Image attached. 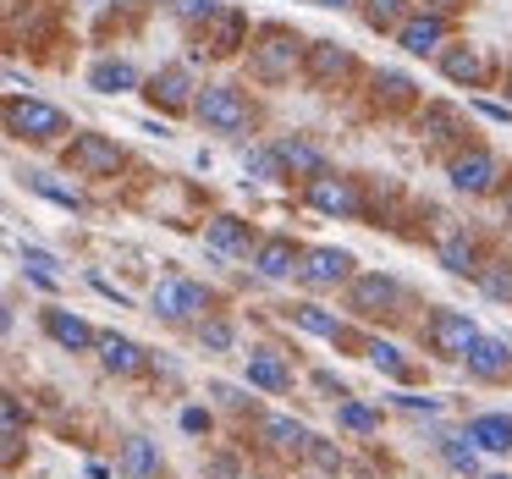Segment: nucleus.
<instances>
[{
	"instance_id": "f257e3e1",
	"label": "nucleus",
	"mask_w": 512,
	"mask_h": 479,
	"mask_svg": "<svg viewBox=\"0 0 512 479\" xmlns=\"http://www.w3.org/2000/svg\"><path fill=\"white\" fill-rule=\"evenodd\" d=\"M303 61H309V39L287 23H265L248 39V78L265 83V89L292 83V72H303Z\"/></svg>"
},
{
	"instance_id": "f03ea898",
	"label": "nucleus",
	"mask_w": 512,
	"mask_h": 479,
	"mask_svg": "<svg viewBox=\"0 0 512 479\" xmlns=\"http://www.w3.org/2000/svg\"><path fill=\"white\" fill-rule=\"evenodd\" d=\"M193 122L221 138H248L259 127V105L248 100L243 83H204L199 100H193Z\"/></svg>"
},
{
	"instance_id": "7ed1b4c3",
	"label": "nucleus",
	"mask_w": 512,
	"mask_h": 479,
	"mask_svg": "<svg viewBox=\"0 0 512 479\" xmlns=\"http://www.w3.org/2000/svg\"><path fill=\"white\" fill-rule=\"evenodd\" d=\"M210 309H215V292L193 276H160L149 287V314L160 325H199Z\"/></svg>"
},
{
	"instance_id": "20e7f679",
	"label": "nucleus",
	"mask_w": 512,
	"mask_h": 479,
	"mask_svg": "<svg viewBox=\"0 0 512 479\" xmlns=\"http://www.w3.org/2000/svg\"><path fill=\"white\" fill-rule=\"evenodd\" d=\"M6 133L23 138V144H61V138H72L78 127H72V116L61 111V105L34 100V94H12V100H6Z\"/></svg>"
},
{
	"instance_id": "39448f33",
	"label": "nucleus",
	"mask_w": 512,
	"mask_h": 479,
	"mask_svg": "<svg viewBox=\"0 0 512 479\" xmlns=\"http://www.w3.org/2000/svg\"><path fill=\"white\" fill-rule=\"evenodd\" d=\"M446 177H452L457 193H468V199H490V193L507 188V166H501V155L490 144H463L446 155Z\"/></svg>"
},
{
	"instance_id": "423d86ee",
	"label": "nucleus",
	"mask_w": 512,
	"mask_h": 479,
	"mask_svg": "<svg viewBox=\"0 0 512 479\" xmlns=\"http://www.w3.org/2000/svg\"><path fill=\"white\" fill-rule=\"evenodd\" d=\"M342 292H347V314H358V320H397L408 309V287L386 270H358L353 287Z\"/></svg>"
},
{
	"instance_id": "0eeeda50",
	"label": "nucleus",
	"mask_w": 512,
	"mask_h": 479,
	"mask_svg": "<svg viewBox=\"0 0 512 479\" xmlns=\"http://www.w3.org/2000/svg\"><path fill=\"white\" fill-rule=\"evenodd\" d=\"M303 204L314 215H331V221H364V188L347 171H320V177L303 182Z\"/></svg>"
},
{
	"instance_id": "6e6552de",
	"label": "nucleus",
	"mask_w": 512,
	"mask_h": 479,
	"mask_svg": "<svg viewBox=\"0 0 512 479\" xmlns=\"http://www.w3.org/2000/svg\"><path fill=\"white\" fill-rule=\"evenodd\" d=\"M353 276H358V259L347 254V248H336V243H314V248H303V259H298V287L303 292H336V287H353Z\"/></svg>"
},
{
	"instance_id": "1a4fd4ad",
	"label": "nucleus",
	"mask_w": 512,
	"mask_h": 479,
	"mask_svg": "<svg viewBox=\"0 0 512 479\" xmlns=\"http://www.w3.org/2000/svg\"><path fill=\"white\" fill-rule=\"evenodd\" d=\"M61 160H67L72 177H89V182H105L127 166L122 144H116L111 133H72L67 149H61Z\"/></svg>"
},
{
	"instance_id": "9d476101",
	"label": "nucleus",
	"mask_w": 512,
	"mask_h": 479,
	"mask_svg": "<svg viewBox=\"0 0 512 479\" xmlns=\"http://www.w3.org/2000/svg\"><path fill=\"white\" fill-rule=\"evenodd\" d=\"M474 342H479L474 314H463V309H430L424 314V347H430L441 364H463Z\"/></svg>"
},
{
	"instance_id": "9b49d317",
	"label": "nucleus",
	"mask_w": 512,
	"mask_h": 479,
	"mask_svg": "<svg viewBox=\"0 0 512 479\" xmlns=\"http://www.w3.org/2000/svg\"><path fill=\"white\" fill-rule=\"evenodd\" d=\"M144 94L155 111H166V116H193V100H199V83H193V72H188V61H171V67H160V72H149L144 78Z\"/></svg>"
},
{
	"instance_id": "f8f14e48",
	"label": "nucleus",
	"mask_w": 512,
	"mask_h": 479,
	"mask_svg": "<svg viewBox=\"0 0 512 479\" xmlns=\"http://www.w3.org/2000/svg\"><path fill=\"white\" fill-rule=\"evenodd\" d=\"M254 39V28H248V12H237V6H221V17H215L204 34H193V61H232L237 50Z\"/></svg>"
},
{
	"instance_id": "ddd939ff",
	"label": "nucleus",
	"mask_w": 512,
	"mask_h": 479,
	"mask_svg": "<svg viewBox=\"0 0 512 479\" xmlns=\"http://www.w3.org/2000/svg\"><path fill=\"white\" fill-rule=\"evenodd\" d=\"M254 248H259V232H254V221H243V215H210L204 221V254L210 259H254Z\"/></svg>"
},
{
	"instance_id": "4468645a",
	"label": "nucleus",
	"mask_w": 512,
	"mask_h": 479,
	"mask_svg": "<svg viewBox=\"0 0 512 479\" xmlns=\"http://www.w3.org/2000/svg\"><path fill=\"white\" fill-rule=\"evenodd\" d=\"M463 369H468L474 386H507V380H512V342H507V336H485V331H479V342L468 347Z\"/></svg>"
},
{
	"instance_id": "2eb2a0df",
	"label": "nucleus",
	"mask_w": 512,
	"mask_h": 479,
	"mask_svg": "<svg viewBox=\"0 0 512 479\" xmlns=\"http://www.w3.org/2000/svg\"><path fill=\"white\" fill-rule=\"evenodd\" d=\"M397 39L408 56H419V61H430V56H441L446 45H452V17H435V12H413L408 23L397 28Z\"/></svg>"
},
{
	"instance_id": "dca6fc26",
	"label": "nucleus",
	"mask_w": 512,
	"mask_h": 479,
	"mask_svg": "<svg viewBox=\"0 0 512 479\" xmlns=\"http://www.w3.org/2000/svg\"><path fill=\"white\" fill-rule=\"evenodd\" d=\"M353 50L336 45V39H309V61H303V83L309 89H336V83L353 72Z\"/></svg>"
},
{
	"instance_id": "f3484780",
	"label": "nucleus",
	"mask_w": 512,
	"mask_h": 479,
	"mask_svg": "<svg viewBox=\"0 0 512 479\" xmlns=\"http://www.w3.org/2000/svg\"><path fill=\"white\" fill-rule=\"evenodd\" d=\"M39 331H45L61 353H94V347H100V331H94L83 314L61 309V303H56V309H39Z\"/></svg>"
},
{
	"instance_id": "a211bd4d",
	"label": "nucleus",
	"mask_w": 512,
	"mask_h": 479,
	"mask_svg": "<svg viewBox=\"0 0 512 479\" xmlns=\"http://www.w3.org/2000/svg\"><path fill=\"white\" fill-rule=\"evenodd\" d=\"M435 265L446 270V276H479V243H474V232L468 226H441L435 232Z\"/></svg>"
},
{
	"instance_id": "6ab92c4d",
	"label": "nucleus",
	"mask_w": 512,
	"mask_h": 479,
	"mask_svg": "<svg viewBox=\"0 0 512 479\" xmlns=\"http://www.w3.org/2000/svg\"><path fill=\"white\" fill-rule=\"evenodd\" d=\"M254 430H259V441H265L270 452H281V457H303L309 441H314V430L303 419H292V413H259Z\"/></svg>"
},
{
	"instance_id": "aec40b11",
	"label": "nucleus",
	"mask_w": 512,
	"mask_h": 479,
	"mask_svg": "<svg viewBox=\"0 0 512 479\" xmlns=\"http://www.w3.org/2000/svg\"><path fill=\"white\" fill-rule=\"evenodd\" d=\"M94 353H100V369L116 375V380H138L149 369V353L133 342V336H122V331H100V347H94Z\"/></svg>"
},
{
	"instance_id": "412c9836",
	"label": "nucleus",
	"mask_w": 512,
	"mask_h": 479,
	"mask_svg": "<svg viewBox=\"0 0 512 479\" xmlns=\"http://www.w3.org/2000/svg\"><path fill=\"white\" fill-rule=\"evenodd\" d=\"M243 380H248L254 391L287 397V391H292V364L276 353V347H254V353H243Z\"/></svg>"
},
{
	"instance_id": "4be33fe9",
	"label": "nucleus",
	"mask_w": 512,
	"mask_h": 479,
	"mask_svg": "<svg viewBox=\"0 0 512 479\" xmlns=\"http://www.w3.org/2000/svg\"><path fill=\"white\" fill-rule=\"evenodd\" d=\"M298 259H303V248L292 243L287 232H270V237H259V248H254L248 265H254L265 281H292L298 276Z\"/></svg>"
},
{
	"instance_id": "5701e85b",
	"label": "nucleus",
	"mask_w": 512,
	"mask_h": 479,
	"mask_svg": "<svg viewBox=\"0 0 512 479\" xmlns=\"http://www.w3.org/2000/svg\"><path fill=\"white\" fill-rule=\"evenodd\" d=\"M276 155H281V166H287V182H292V177H298V182H309V177H320V171H331L325 149L314 144V138H303V133L276 138Z\"/></svg>"
},
{
	"instance_id": "b1692460",
	"label": "nucleus",
	"mask_w": 512,
	"mask_h": 479,
	"mask_svg": "<svg viewBox=\"0 0 512 479\" xmlns=\"http://www.w3.org/2000/svg\"><path fill=\"white\" fill-rule=\"evenodd\" d=\"M419 138L424 144H441V149H463L468 144V127H463V116H457V105H424L419 111Z\"/></svg>"
},
{
	"instance_id": "393cba45",
	"label": "nucleus",
	"mask_w": 512,
	"mask_h": 479,
	"mask_svg": "<svg viewBox=\"0 0 512 479\" xmlns=\"http://www.w3.org/2000/svg\"><path fill=\"white\" fill-rule=\"evenodd\" d=\"M435 61H441V78L457 83V89H485V78H490V72H485V56H479L474 45H446Z\"/></svg>"
},
{
	"instance_id": "a878e982",
	"label": "nucleus",
	"mask_w": 512,
	"mask_h": 479,
	"mask_svg": "<svg viewBox=\"0 0 512 479\" xmlns=\"http://www.w3.org/2000/svg\"><path fill=\"white\" fill-rule=\"evenodd\" d=\"M463 435L479 446V452L501 457V452H512V413H501V408H490V413H474V419L463 424Z\"/></svg>"
},
{
	"instance_id": "bb28decb",
	"label": "nucleus",
	"mask_w": 512,
	"mask_h": 479,
	"mask_svg": "<svg viewBox=\"0 0 512 479\" xmlns=\"http://www.w3.org/2000/svg\"><path fill=\"white\" fill-rule=\"evenodd\" d=\"M89 89L94 94H133V89H144V72L127 56H100L89 67Z\"/></svg>"
},
{
	"instance_id": "cd10ccee",
	"label": "nucleus",
	"mask_w": 512,
	"mask_h": 479,
	"mask_svg": "<svg viewBox=\"0 0 512 479\" xmlns=\"http://www.w3.org/2000/svg\"><path fill=\"white\" fill-rule=\"evenodd\" d=\"M23 188L39 193V199H50V204H61L67 215H83V210H89V193H83L78 182L50 177V171H23Z\"/></svg>"
},
{
	"instance_id": "c85d7f7f",
	"label": "nucleus",
	"mask_w": 512,
	"mask_h": 479,
	"mask_svg": "<svg viewBox=\"0 0 512 479\" xmlns=\"http://www.w3.org/2000/svg\"><path fill=\"white\" fill-rule=\"evenodd\" d=\"M122 474L127 479H160V474H166L160 441H149V435H127V441H122Z\"/></svg>"
},
{
	"instance_id": "c756f323",
	"label": "nucleus",
	"mask_w": 512,
	"mask_h": 479,
	"mask_svg": "<svg viewBox=\"0 0 512 479\" xmlns=\"http://www.w3.org/2000/svg\"><path fill=\"white\" fill-rule=\"evenodd\" d=\"M435 457H441L457 479H479V474H485V468H479V457H485V452H479L468 435H435Z\"/></svg>"
},
{
	"instance_id": "7c9ffc66",
	"label": "nucleus",
	"mask_w": 512,
	"mask_h": 479,
	"mask_svg": "<svg viewBox=\"0 0 512 479\" xmlns=\"http://www.w3.org/2000/svg\"><path fill=\"white\" fill-rule=\"evenodd\" d=\"M287 320L298 325L303 336H325V342H342L347 336V325L336 320V309H320V303H292Z\"/></svg>"
},
{
	"instance_id": "2f4dec72",
	"label": "nucleus",
	"mask_w": 512,
	"mask_h": 479,
	"mask_svg": "<svg viewBox=\"0 0 512 479\" xmlns=\"http://www.w3.org/2000/svg\"><path fill=\"white\" fill-rule=\"evenodd\" d=\"M0 419H6V435H0V457H6V468L17 463V457H23V441H28V419H23V397H17V391H6V397H0Z\"/></svg>"
},
{
	"instance_id": "473e14b6",
	"label": "nucleus",
	"mask_w": 512,
	"mask_h": 479,
	"mask_svg": "<svg viewBox=\"0 0 512 479\" xmlns=\"http://www.w3.org/2000/svg\"><path fill=\"white\" fill-rule=\"evenodd\" d=\"M364 358H369V364H375L386 380H397V386H408V380H413V364L402 358L397 342H386V336H369V342H364Z\"/></svg>"
},
{
	"instance_id": "72a5a7b5",
	"label": "nucleus",
	"mask_w": 512,
	"mask_h": 479,
	"mask_svg": "<svg viewBox=\"0 0 512 479\" xmlns=\"http://www.w3.org/2000/svg\"><path fill=\"white\" fill-rule=\"evenodd\" d=\"M17 259H23V276L34 281L39 292H56V287H61V259L50 254V248H34V243H23V254H17Z\"/></svg>"
},
{
	"instance_id": "f704fd0d",
	"label": "nucleus",
	"mask_w": 512,
	"mask_h": 479,
	"mask_svg": "<svg viewBox=\"0 0 512 479\" xmlns=\"http://www.w3.org/2000/svg\"><path fill=\"white\" fill-rule=\"evenodd\" d=\"M243 177H254V182H287V166H281V155H276V144H243Z\"/></svg>"
},
{
	"instance_id": "c9c22d12",
	"label": "nucleus",
	"mask_w": 512,
	"mask_h": 479,
	"mask_svg": "<svg viewBox=\"0 0 512 479\" xmlns=\"http://www.w3.org/2000/svg\"><path fill=\"white\" fill-rule=\"evenodd\" d=\"M358 12H364V23L375 28V34H397V28L408 23L419 6H413V0H364Z\"/></svg>"
},
{
	"instance_id": "e433bc0d",
	"label": "nucleus",
	"mask_w": 512,
	"mask_h": 479,
	"mask_svg": "<svg viewBox=\"0 0 512 479\" xmlns=\"http://www.w3.org/2000/svg\"><path fill=\"white\" fill-rule=\"evenodd\" d=\"M474 287L485 292L490 303H507V309H512V259H485L479 276H474Z\"/></svg>"
},
{
	"instance_id": "4c0bfd02",
	"label": "nucleus",
	"mask_w": 512,
	"mask_h": 479,
	"mask_svg": "<svg viewBox=\"0 0 512 479\" xmlns=\"http://www.w3.org/2000/svg\"><path fill=\"white\" fill-rule=\"evenodd\" d=\"M221 6H226V0H166V12L177 17L188 34H204V28L221 17Z\"/></svg>"
},
{
	"instance_id": "58836bf2",
	"label": "nucleus",
	"mask_w": 512,
	"mask_h": 479,
	"mask_svg": "<svg viewBox=\"0 0 512 479\" xmlns=\"http://www.w3.org/2000/svg\"><path fill=\"white\" fill-rule=\"evenodd\" d=\"M193 336H199L204 353H232L237 347V325L226 320V314H204V320L193 325Z\"/></svg>"
},
{
	"instance_id": "ea45409f",
	"label": "nucleus",
	"mask_w": 512,
	"mask_h": 479,
	"mask_svg": "<svg viewBox=\"0 0 512 479\" xmlns=\"http://www.w3.org/2000/svg\"><path fill=\"white\" fill-rule=\"evenodd\" d=\"M336 424H342L347 435H375V430H380V408L347 397V402H336Z\"/></svg>"
},
{
	"instance_id": "a19ab883",
	"label": "nucleus",
	"mask_w": 512,
	"mask_h": 479,
	"mask_svg": "<svg viewBox=\"0 0 512 479\" xmlns=\"http://www.w3.org/2000/svg\"><path fill=\"white\" fill-rule=\"evenodd\" d=\"M375 100L408 105V100H413V78H408V72H397V67H380V72H375Z\"/></svg>"
},
{
	"instance_id": "79ce46f5",
	"label": "nucleus",
	"mask_w": 512,
	"mask_h": 479,
	"mask_svg": "<svg viewBox=\"0 0 512 479\" xmlns=\"http://www.w3.org/2000/svg\"><path fill=\"white\" fill-rule=\"evenodd\" d=\"M303 457H309V463L314 468H320V474H342V468H347V457H342V446H336V441H325V435H314V441H309V452H303Z\"/></svg>"
},
{
	"instance_id": "37998d69",
	"label": "nucleus",
	"mask_w": 512,
	"mask_h": 479,
	"mask_svg": "<svg viewBox=\"0 0 512 479\" xmlns=\"http://www.w3.org/2000/svg\"><path fill=\"white\" fill-rule=\"evenodd\" d=\"M204 391H210L215 408H226V413H254V397H248L243 386H232V380H210Z\"/></svg>"
},
{
	"instance_id": "c03bdc74",
	"label": "nucleus",
	"mask_w": 512,
	"mask_h": 479,
	"mask_svg": "<svg viewBox=\"0 0 512 479\" xmlns=\"http://www.w3.org/2000/svg\"><path fill=\"white\" fill-rule=\"evenodd\" d=\"M391 402H397L402 413H424V419H435V413L446 408L441 397H419V391H397V397H391Z\"/></svg>"
},
{
	"instance_id": "a18cd8bd",
	"label": "nucleus",
	"mask_w": 512,
	"mask_h": 479,
	"mask_svg": "<svg viewBox=\"0 0 512 479\" xmlns=\"http://www.w3.org/2000/svg\"><path fill=\"white\" fill-rule=\"evenodd\" d=\"M204 479H248L243 463H237V452H215L210 463H204Z\"/></svg>"
},
{
	"instance_id": "49530a36",
	"label": "nucleus",
	"mask_w": 512,
	"mask_h": 479,
	"mask_svg": "<svg viewBox=\"0 0 512 479\" xmlns=\"http://www.w3.org/2000/svg\"><path fill=\"white\" fill-rule=\"evenodd\" d=\"M177 424H182L188 435H210V430H215V413L193 402V408H182V413H177Z\"/></svg>"
},
{
	"instance_id": "de8ad7c7",
	"label": "nucleus",
	"mask_w": 512,
	"mask_h": 479,
	"mask_svg": "<svg viewBox=\"0 0 512 479\" xmlns=\"http://www.w3.org/2000/svg\"><path fill=\"white\" fill-rule=\"evenodd\" d=\"M309 380H314V386H320V391H325V397H331V402H347V397H353V391H347V386H342V380H336V375H331V369H314V375H309Z\"/></svg>"
},
{
	"instance_id": "09e8293b",
	"label": "nucleus",
	"mask_w": 512,
	"mask_h": 479,
	"mask_svg": "<svg viewBox=\"0 0 512 479\" xmlns=\"http://www.w3.org/2000/svg\"><path fill=\"white\" fill-rule=\"evenodd\" d=\"M89 287L100 292V298H111L116 309H127V303H133V298H127V292H122V287H116V281H105V276H89Z\"/></svg>"
},
{
	"instance_id": "8fccbe9b",
	"label": "nucleus",
	"mask_w": 512,
	"mask_h": 479,
	"mask_svg": "<svg viewBox=\"0 0 512 479\" xmlns=\"http://www.w3.org/2000/svg\"><path fill=\"white\" fill-rule=\"evenodd\" d=\"M474 111L485 116V122H501V127H512V105H496V100H474Z\"/></svg>"
},
{
	"instance_id": "3c124183",
	"label": "nucleus",
	"mask_w": 512,
	"mask_h": 479,
	"mask_svg": "<svg viewBox=\"0 0 512 479\" xmlns=\"http://www.w3.org/2000/svg\"><path fill=\"white\" fill-rule=\"evenodd\" d=\"M419 12H435V17H452V12H463L468 0H413Z\"/></svg>"
},
{
	"instance_id": "603ef678",
	"label": "nucleus",
	"mask_w": 512,
	"mask_h": 479,
	"mask_svg": "<svg viewBox=\"0 0 512 479\" xmlns=\"http://www.w3.org/2000/svg\"><path fill=\"white\" fill-rule=\"evenodd\" d=\"M314 6H325V12H347V6H364V0H314Z\"/></svg>"
},
{
	"instance_id": "864d4df0",
	"label": "nucleus",
	"mask_w": 512,
	"mask_h": 479,
	"mask_svg": "<svg viewBox=\"0 0 512 479\" xmlns=\"http://www.w3.org/2000/svg\"><path fill=\"white\" fill-rule=\"evenodd\" d=\"M501 204H507V215H512V182H507V188H501Z\"/></svg>"
},
{
	"instance_id": "5fc2aeb1",
	"label": "nucleus",
	"mask_w": 512,
	"mask_h": 479,
	"mask_svg": "<svg viewBox=\"0 0 512 479\" xmlns=\"http://www.w3.org/2000/svg\"><path fill=\"white\" fill-rule=\"evenodd\" d=\"M479 479H512V474H479Z\"/></svg>"
},
{
	"instance_id": "6e6d98bb",
	"label": "nucleus",
	"mask_w": 512,
	"mask_h": 479,
	"mask_svg": "<svg viewBox=\"0 0 512 479\" xmlns=\"http://www.w3.org/2000/svg\"><path fill=\"white\" fill-rule=\"evenodd\" d=\"M248 479H270V474H248Z\"/></svg>"
},
{
	"instance_id": "4d7b16f0",
	"label": "nucleus",
	"mask_w": 512,
	"mask_h": 479,
	"mask_svg": "<svg viewBox=\"0 0 512 479\" xmlns=\"http://www.w3.org/2000/svg\"><path fill=\"white\" fill-rule=\"evenodd\" d=\"M507 89H512V72H507Z\"/></svg>"
}]
</instances>
